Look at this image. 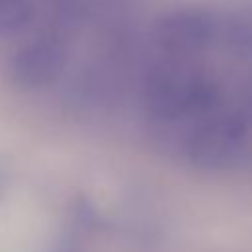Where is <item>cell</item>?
Here are the masks:
<instances>
[{
  "mask_svg": "<svg viewBox=\"0 0 252 252\" xmlns=\"http://www.w3.org/2000/svg\"><path fill=\"white\" fill-rule=\"evenodd\" d=\"M4 185H6V171L0 169V195H2V191H4Z\"/></svg>",
  "mask_w": 252,
  "mask_h": 252,
  "instance_id": "9",
  "label": "cell"
},
{
  "mask_svg": "<svg viewBox=\"0 0 252 252\" xmlns=\"http://www.w3.org/2000/svg\"><path fill=\"white\" fill-rule=\"evenodd\" d=\"M173 59L150 73L144 85V106L156 122H197L220 108L222 89L205 69Z\"/></svg>",
  "mask_w": 252,
  "mask_h": 252,
  "instance_id": "1",
  "label": "cell"
},
{
  "mask_svg": "<svg viewBox=\"0 0 252 252\" xmlns=\"http://www.w3.org/2000/svg\"><path fill=\"white\" fill-rule=\"evenodd\" d=\"M73 219H75V224L79 228L87 230V232H96L106 224V220L100 215V211L85 195L75 199V203H73Z\"/></svg>",
  "mask_w": 252,
  "mask_h": 252,
  "instance_id": "7",
  "label": "cell"
},
{
  "mask_svg": "<svg viewBox=\"0 0 252 252\" xmlns=\"http://www.w3.org/2000/svg\"><path fill=\"white\" fill-rule=\"evenodd\" d=\"M69 61L67 43L57 35H39L24 43L12 57L10 75L24 89H43L53 85Z\"/></svg>",
  "mask_w": 252,
  "mask_h": 252,
  "instance_id": "4",
  "label": "cell"
},
{
  "mask_svg": "<svg viewBox=\"0 0 252 252\" xmlns=\"http://www.w3.org/2000/svg\"><path fill=\"white\" fill-rule=\"evenodd\" d=\"M33 16L30 0H0V37L24 30Z\"/></svg>",
  "mask_w": 252,
  "mask_h": 252,
  "instance_id": "6",
  "label": "cell"
},
{
  "mask_svg": "<svg viewBox=\"0 0 252 252\" xmlns=\"http://www.w3.org/2000/svg\"><path fill=\"white\" fill-rule=\"evenodd\" d=\"M49 252H83V246L75 236H61L49 248Z\"/></svg>",
  "mask_w": 252,
  "mask_h": 252,
  "instance_id": "8",
  "label": "cell"
},
{
  "mask_svg": "<svg viewBox=\"0 0 252 252\" xmlns=\"http://www.w3.org/2000/svg\"><path fill=\"white\" fill-rule=\"evenodd\" d=\"M222 8L209 2H187L161 12L152 28V43L171 59H191L219 45Z\"/></svg>",
  "mask_w": 252,
  "mask_h": 252,
  "instance_id": "2",
  "label": "cell"
},
{
  "mask_svg": "<svg viewBox=\"0 0 252 252\" xmlns=\"http://www.w3.org/2000/svg\"><path fill=\"white\" fill-rule=\"evenodd\" d=\"M219 45L234 59H252V0L222 8Z\"/></svg>",
  "mask_w": 252,
  "mask_h": 252,
  "instance_id": "5",
  "label": "cell"
},
{
  "mask_svg": "<svg viewBox=\"0 0 252 252\" xmlns=\"http://www.w3.org/2000/svg\"><path fill=\"white\" fill-rule=\"evenodd\" d=\"M250 120L238 110H220L193 122L183 140V154L191 165L207 171L226 169L242 156L250 132Z\"/></svg>",
  "mask_w": 252,
  "mask_h": 252,
  "instance_id": "3",
  "label": "cell"
}]
</instances>
